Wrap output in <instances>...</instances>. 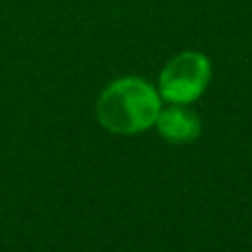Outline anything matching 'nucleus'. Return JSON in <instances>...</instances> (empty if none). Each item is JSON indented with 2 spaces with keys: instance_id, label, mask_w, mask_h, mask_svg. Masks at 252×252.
<instances>
[{
  "instance_id": "nucleus-1",
  "label": "nucleus",
  "mask_w": 252,
  "mask_h": 252,
  "mask_svg": "<svg viewBox=\"0 0 252 252\" xmlns=\"http://www.w3.org/2000/svg\"><path fill=\"white\" fill-rule=\"evenodd\" d=\"M161 111L159 91L142 78H120L97 100V122L118 135H137L155 124Z\"/></svg>"
},
{
  "instance_id": "nucleus-2",
  "label": "nucleus",
  "mask_w": 252,
  "mask_h": 252,
  "mask_svg": "<svg viewBox=\"0 0 252 252\" xmlns=\"http://www.w3.org/2000/svg\"><path fill=\"white\" fill-rule=\"evenodd\" d=\"M210 60L204 53L184 51L159 73V97L170 104H192L210 82Z\"/></svg>"
},
{
  "instance_id": "nucleus-3",
  "label": "nucleus",
  "mask_w": 252,
  "mask_h": 252,
  "mask_svg": "<svg viewBox=\"0 0 252 252\" xmlns=\"http://www.w3.org/2000/svg\"><path fill=\"white\" fill-rule=\"evenodd\" d=\"M155 126L161 137L170 144H188L199 137L201 133L199 118L195 111L188 109V104H173L159 111Z\"/></svg>"
}]
</instances>
